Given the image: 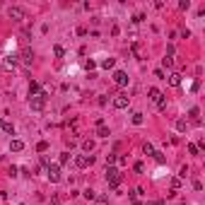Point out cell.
<instances>
[{
  "instance_id": "obj_26",
  "label": "cell",
  "mask_w": 205,
  "mask_h": 205,
  "mask_svg": "<svg viewBox=\"0 0 205 205\" xmlns=\"http://www.w3.org/2000/svg\"><path fill=\"white\" fill-rule=\"evenodd\" d=\"M102 68H106V70H109V68H113V58H106V60L102 63Z\"/></svg>"
},
{
  "instance_id": "obj_5",
  "label": "cell",
  "mask_w": 205,
  "mask_h": 205,
  "mask_svg": "<svg viewBox=\"0 0 205 205\" xmlns=\"http://www.w3.org/2000/svg\"><path fill=\"white\" fill-rule=\"evenodd\" d=\"M48 181H53V184L60 181V169H58L56 164H48Z\"/></svg>"
},
{
  "instance_id": "obj_30",
  "label": "cell",
  "mask_w": 205,
  "mask_h": 205,
  "mask_svg": "<svg viewBox=\"0 0 205 205\" xmlns=\"http://www.w3.org/2000/svg\"><path fill=\"white\" fill-rule=\"evenodd\" d=\"M2 123H5V121H2V118H0V128H2Z\"/></svg>"
},
{
  "instance_id": "obj_14",
  "label": "cell",
  "mask_w": 205,
  "mask_h": 205,
  "mask_svg": "<svg viewBox=\"0 0 205 205\" xmlns=\"http://www.w3.org/2000/svg\"><path fill=\"white\" fill-rule=\"evenodd\" d=\"M142 152H145L147 157H155V147H152L150 142H145V147H142Z\"/></svg>"
},
{
  "instance_id": "obj_16",
  "label": "cell",
  "mask_w": 205,
  "mask_h": 205,
  "mask_svg": "<svg viewBox=\"0 0 205 205\" xmlns=\"http://www.w3.org/2000/svg\"><path fill=\"white\" fill-rule=\"evenodd\" d=\"M2 131L7 133V135H15V126L12 123H2Z\"/></svg>"
},
{
  "instance_id": "obj_6",
  "label": "cell",
  "mask_w": 205,
  "mask_h": 205,
  "mask_svg": "<svg viewBox=\"0 0 205 205\" xmlns=\"http://www.w3.org/2000/svg\"><path fill=\"white\" fill-rule=\"evenodd\" d=\"M92 162H94V157H92V155H89V157H87V155H80V157H77V159H75V164H77V167H89V164H92Z\"/></svg>"
},
{
  "instance_id": "obj_19",
  "label": "cell",
  "mask_w": 205,
  "mask_h": 205,
  "mask_svg": "<svg viewBox=\"0 0 205 205\" xmlns=\"http://www.w3.org/2000/svg\"><path fill=\"white\" fill-rule=\"evenodd\" d=\"M198 113H200L198 109H191V111H188V116H191V121H193V123H198V121H200V118H198Z\"/></svg>"
},
{
  "instance_id": "obj_13",
  "label": "cell",
  "mask_w": 205,
  "mask_h": 205,
  "mask_svg": "<svg viewBox=\"0 0 205 205\" xmlns=\"http://www.w3.org/2000/svg\"><path fill=\"white\" fill-rule=\"evenodd\" d=\"M17 63H19L17 56H7V58H5V65H7V68H15Z\"/></svg>"
},
{
  "instance_id": "obj_12",
  "label": "cell",
  "mask_w": 205,
  "mask_h": 205,
  "mask_svg": "<svg viewBox=\"0 0 205 205\" xmlns=\"http://www.w3.org/2000/svg\"><path fill=\"white\" fill-rule=\"evenodd\" d=\"M169 84H171V87H179V84H181V75H171V77H169Z\"/></svg>"
},
{
  "instance_id": "obj_24",
  "label": "cell",
  "mask_w": 205,
  "mask_h": 205,
  "mask_svg": "<svg viewBox=\"0 0 205 205\" xmlns=\"http://www.w3.org/2000/svg\"><path fill=\"white\" fill-rule=\"evenodd\" d=\"M53 53H56V58H63V56H65V51H63V46H56V48H53Z\"/></svg>"
},
{
  "instance_id": "obj_27",
  "label": "cell",
  "mask_w": 205,
  "mask_h": 205,
  "mask_svg": "<svg viewBox=\"0 0 205 205\" xmlns=\"http://www.w3.org/2000/svg\"><path fill=\"white\" fill-rule=\"evenodd\" d=\"M176 128L179 131H186V121H176Z\"/></svg>"
},
{
  "instance_id": "obj_25",
  "label": "cell",
  "mask_w": 205,
  "mask_h": 205,
  "mask_svg": "<svg viewBox=\"0 0 205 205\" xmlns=\"http://www.w3.org/2000/svg\"><path fill=\"white\" fill-rule=\"evenodd\" d=\"M58 162H60V164H68V162H70V155H68V152H63V155H60V159H58Z\"/></svg>"
},
{
  "instance_id": "obj_15",
  "label": "cell",
  "mask_w": 205,
  "mask_h": 205,
  "mask_svg": "<svg viewBox=\"0 0 205 205\" xmlns=\"http://www.w3.org/2000/svg\"><path fill=\"white\" fill-rule=\"evenodd\" d=\"M94 205H109V198L106 196H97L94 198Z\"/></svg>"
},
{
  "instance_id": "obj_4",
  "label": "cell",
  "mask_w": 205,
  "mask_h": 205,
  "mask_svg": "<svg viewBox=\"0 0 205 205\" xmlns=\"http://www.w3.org/2000/svg\"><path fill=\"white\" fill-rule=\"evenodd\" d=\"M7 15H10V19H15V22H22V19H27V12H24V7H10L7 10Z\"/></svg>"
},
{
  "instance_id": "obj_2",
  "label": "cell",
  "mask_w": 205,
  "mask_h": 205,
  "mask_svg": "<svg viewBox=\"0 0 205 205\" xmlns=\"http://www.w3.org/2000/svg\"><path fill=\"white\" fill-rule=\"evenodd\" d=\"M150 99H152V102L157 104V106L162 109V111L167 109V99H164V94L159 92V89H155V87H152V89H150Z\"/></svg>"
},
{
  "instance_id": "obj_17",
  "label": "cell",
  "mask_w": 205,
  "mask_h": 205,
  "mask_svg": "<svg viewBox=\"0 0 205 205\" xmlns=\"http://www.w3.org/2000/svg\"><path fill=\"white\" fill-rule=\"evenodd\" d=\"M82 150H84V152H92V150H94V142H92V140H84V142H82Z\"/></svg>"
},
{
  "instance_id": "obj_23",
  "label": "cell",
  "mask_w": 205,
  "mask_h": 205,
  "mask_svg": "<svg viewBox=\"0 0 205 205\" xmlns=\"http://www.w3.org/2000/svg\"><path fill=\"white\" fill-rule=\"evenodd\" d=\"M36 150H39V152H46V150H48V142H46V140H41V142L36 145Z\"/></svg>"
},
{
  "instance_id": "obj_1",
  "label": "cell",
  "mask_w": 205,
  "mask_h": 205,
  "mask_svg": "<svg viewBox=\"0 0 205 205\" xmlns=\"http://www.w3.org/2000/svg\"><path fill=\"white\" fill-rule=\"evenodd\" d=\"M29 104H31V109H34V111H41V109L46 106V94L39 92V94H34V97H29Z\"/></svg>"
},
{
  "instance_id": "obj_3",
  "label": "cell",
  "mask_w": 205,
  "mask_h": 205,
  "mask_svg": "<svg viewBox=\"0 0 205 205\" xmlns=\"http://www.w3.org/2000/svg\"><path fill=\"white\" fill-rule=\"evenodd\" d=\"M106 181H109V186H118V184H121V171H118V169H113V167H109L106 169Z\"/></svg>"
},
{
  "instance_id": "obj_21",
  "label": "cell",
  "mask_w": 205,
  "mask_h": 205,
  "mask_svg": "<svg viewBox=\"0 0 205 205\" xmlns=\"http://www.w3.org/2000/svg\"><path fill=\"white\" fill-rule=\"evenodd\" d=\"M142 121H145V118H142V113H133V123H135V126H140V123H142Z\"/></svg>"
},
{
  "instance_id": "obj_22",
  "label": "cell",
  "mask_w": 205,
  "mask_h": 205,
  "mask_svg": "<svg viewBox=\"0 0 205 205\" xmlns=\"http://www.w3.org/2000/svg\"><path fill=\"white\" fill-rule=\"evenodd\" d=\"M162 65H164V68H171V65H174V58H171V56H167L164 60H162Z\"/></svg>"
},
{
  "instance_id": "obj_29",
  "label": "cell",
  "mask_w": 205,
  "mask_h": 205,
  "mask_svg": "<svg viewBox=\"0 0 205 205\" xmlns=\"http://www.w3.org/2000/svg\"><path fill=\"white\" fill-rule=\"evenodd\" d=\"M147 205H164L162 200H155V203H147Z\"/></svg>"
},
{
  "instance_id": "obj_9",
  "label": "cell",
  "mask_w": 205,
  "mask_h": 205,
  "mask_svg": "<svg viewBox=\"0 0 205 205\" xmlns=\"http://www.w3.org/2000/svg\"><path fill=\"white\" fill-rule=\"evenodd\" d=\"M10 150H12V152H22V150H24V142H22V140H12V142H10Z\"/></svg>"
},
{
  "instance_id": "obj_10",
  "label": "cell",
  "mask_w": 205,
  "mask_h": 205,
  "mask_svg": "<svg viewBox=\"0 0 205 205\" xmlns=\"http://www.w3.org/2000/svg\"><path fill=\"white\" fill-rule=\"evenodd\" d=\"M97 135H99V138H109L111 133H109V128H106V126H97Z\"/></svg>"
},
{
  "instance_id": "obj_11",
  "label": "cell",
  "mask_w": 205,
  "mask_h": 205,
  "mask_svg": "<svg viewBox=\"0 0 205 205\" xmlns=\"http://www.w3.org/2000/svg\"><path fill=\"white\" fill-rule=\"evenodd\" d=\"M31 60H34V53H31V51H24V53H22V63L31 65Z\"/></svg>"
},
{
  "instance_id": "obj_20",
  "label": "cell",
  "mask_w": 205,
  "mask_h": 205,
  "mask_svg": "<svg viewBox=\"0 0 205 205\" xmlns=\"http://www.w3.org/2000/svg\"><path fill=\"white\" fill-rule=\"evenodd\" d=\"M82 196H84V198H87V200H94V198H97V193H94L92 188H87V191H84Z\"/></svg>"
},
{
  "instance_id": "obj_7",
  "label": "cell",
  "mask_w": 205,
  "mask_h": 205,
  "mask_svg": "<svg viewBox=\"0 0 205 205\" xmlns=\"http://www.w3.org/2000/svg\"><path fill=\"white\" fill-rule=\"evenodd\" d=\"M113 80H116V84L126 87V84H128V75L123 73V70H116V73H113Z\"/></svg>"
},
{
  "instance_id": "obj_31",
  "label": "cell",
  "mask_w": 205,
  "mask_h": 205,
  "mask_svg": "<svg viewBox=\"0 0 205 205\" xmlns=\"http://www.w3.org/2000/svg\"><path fill=\"white\" fill-rule=\"evenodd\" d=\"M133 205H140V203H133Z\"/></svg>"
},
{
  "instance_id": "obj_18",
  "label": "cell",
  "mask_w": 205,
  "mask_h": 205,
  "mask_svg": "<svg viewBox=\"0 0 205 205\" xmlns=\"http://www.w3.org/2000/svg\"><path fill=\"white\" fill-rule=\"evenodd\" d=\"M34 94H39V84L36 82H29V97H34Z\"/></svg>"
},
{
  "instance_id": "obj_8",
  "label": "cell",
  "mask_w": 205,
  "mask_h": 205,
  "mask_svg": "<svg viewBox=\"0 0 205 205\" xmlns=\"http://www.w3.org/2000/svg\"><path fill=\"white\" fill-rule=\"evenodd\" d=\"M113 106H116V109H126V106H128V97H126V94H116Z\"/></svg>"
},
{
  "instance_id": "obj_28",
  "label": "cell",
  "mask_w": 205,
  "mask_h": 205,
  "mask_svg": "<svg viewBox=\"0 0 205 205\" xmlns=\"http://www.w3.org/2000/svg\"><path fill=\"white\" fill-rule=\"evenodd\" d=\"M188 152H191V155H198V145H188Z\"/></svg>"
}]
</instances>
